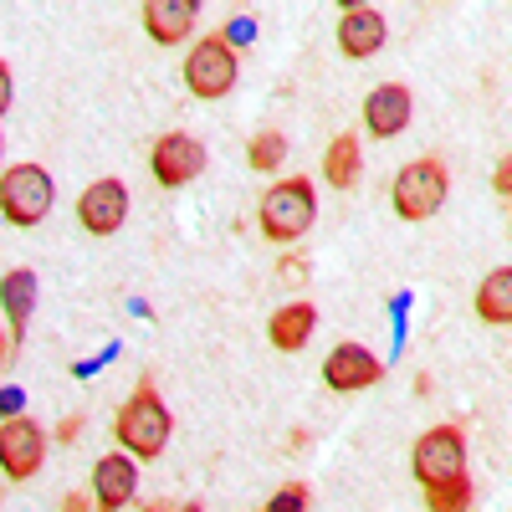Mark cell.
Listing matches in <instances>:
<instances>
[{"label":"cell","instance_id":"1","mask_svg":"<svg viewBox=\"0 0 512 512\" xmlns=\"http://www.w3.org/2000/svg\"><path fill=\"white\" fill-rule=\"evenodd\" d=\"M256 221H262V231H267L272 241H297V236L318 221V195H313V185H308L303 175L272 185V190L262 195Z\"/></svg>","mask_w":512,"mask_h":512},{"label":"cell","instance_id":"2","mask_svg":"<svg viewBox=\"0 0 512 512\" xmlns=\"http://www.w3.org/2000/svg\"><path fill=\"white\" fill-rule=\"evenodd\" d=\"M57 200V185L41 164H11L0 175V216L11 226H41Z\"/></svg>","mask_w":512,"mask_h":512},{"label":"cell","instance_id":"3","mask_svg":"<svg viewBox=\"0 0 512 512\" xmlns=\"http://www.w3.org/2000/svg\"><path fill=\"white\" fill-rule=\"evenodd\" d=\"M169 431H175V420H169V410H164V400L149 390L134 395L123 410H118V441H123V451L128 456H139V461H149V456H159L164 451V441H169Z\"/></svg>","mask_w":512,"mask_h":512},{"label":"cell","instance_id":"4","mask_svg":"<svg viewBox=\"0 0 512 512\" xmlns=\"http://www.w3.org/2000/svg\"><path fill=\"white\" fill-rule=\"evenodd\" d=\"M446 190H451V175L441 159H415L395 175V216L405 221H431L436 210L446 205Z\"/></svg>","mask_w":512,"mask_h":512},{"label":"cell","instance_id":"5","mask_svg":"<svg viewBox=\"0 0 512 512\" xmlns=\"http://www.w3.org/2000/svg\"><path fill=\"white\" fill-rule=\"evenodd\" d=\"M236 52H231V41L226 36H205L190 47L185 57V82H190V93L195 98H226L236 88Z\"/></svg>","mask_w":512,"mask_h":512},{"label":"cell","instance_id":"6","mask_svg":"<svg viewBox=\"0 0 512 512\" xmlns=\"http://www.w3.org/2000/svg\"><path fill=\"white\" fill-rule=\"evenodd\" d=\"M466 472V436L456 425H436L415 441V482L420 487H441Z\"/></svg>","mask_w":512,"mask_h":512},{"label":"cell","instance_id":"7","mask_svg":"<svg viewBox=\"0 0 512 512\" xmlns=\"http://www.w3.org/2000/svg\"><path fill=\"white\" fill-rule=\"evenodd\" d=\"M41 461H47V431L31 415H11L0 425V472L11 482H26L41 472Z\"/></svg>","mask_w":512,"mask_h":512},{"label":"cell","instance_id":"8","mask_svg":"<svg viewBox=\"0 0 512 512\" xmlns=\"http://www.w3.org/2000/svg\"><path fill=\"white\" fill-rule=\"evenodd\" d=\"M149 169L159 185H190L200 169H205V144L190 134H164L149 154Z\"/></svg>","mask_w":512,"mask_h":512},{"label":"cell","instance_id":"9","mask_svg":"<svg viewBox=\"0 0 512 512\" xmlns=\"http://www.w3.org/2000/svg\"><path fill=\"white\" fill-rule=\"evenodd\" d=\"M384 374V364L364 349V344H338L323 364V384L338 395H354V390H369V384Z\"/></svg>","mask_w":512,"mask_h":512},{"label":"cell","instance_id":"10","mask_svg":"<svg viewBox=\"0 0 512 512\" xmlns=\"http://www.w3.org/2000/svg\"><path fill=\"white\" fill-rule=\"evenodd\" d=\"M123 216H128V190H123V180H98V185L82 190V200H77V221L88 226L93 236H113V231L123 226Z\"/></svg>","mask_w":512,"mask_h":512},{"label":"cell","instance_id":"11","mask_svg":"<svg viewBox=\"0 0 512 512\" xmlns=\"http://www.w3.org/2000/svg\"><path fill=\"white\" fill-rule=\"evenodd\" d=\"M410 113H415V98H410V88H400V82H384V88H374L369 103H364V123H369L374 139L405 134V128H410Z\"/></svg>","mask_w":512,"mask_h":512},{"label":"cell","instance_id":"12","mask_svg":"<svg viewBox=\"0 0 512 512\" xmlns=\"http://www.w3.org/2000/svg\"><path fill=\"white\" fill-rule=\"evenodd\" d=\"M134 487H139L134 456L113 451V456H103V461L93 466V492H98V507H103V512H118L123 502H134Z\"/></svg>","mask_w":512,"mask_h":512},{"label":"cell","instance_id":"13","mask_svg":"<svg viewBox=\"0 0 512 512\" xmlns=\"http://www.w3.org/2000/svg\"><path fill=\"white\" fill-rule=\"evenodd\" d=\"M195 16H200L195 0H149L144 6V31L159 41V47H175V41L190 36Z\"/></svg>","mask_w":512,"mask_h":512},{"label":"cell","instance_id":"14","mask_svg":"<svg viewBox=\"0 0 512 512\" xmlns=\"http://www.w3.org/2000/svg\"><path fill=\"white\" fill-rule=\"evenodd\" d=\"M338 47L344 57H374L384 47V16L374 6H349L338 21Z\"/></svg>","mask_w":512,"mask_h":512},{"label":"cell","instance_id":"15","mask_svg":"<svg viewBox=\"0 0 512 512\" xmlns=\"http://www.w3.org/2000/svg\"><path fill=\"white\" fill-rule=\"evenodd\" d=\"M313 323H318V308L313 303H287V308H277L272 313V323H267V338H272V349H282V354H297L313 338Z\"/></svg>","mask_w":512,"mask_h":512},{"label":"cell","instance_id":"16","mask_svg":"<svg viewBox=\"0 0 512 512\" xmlns=\"http://www.w3.org/2000/svg\"><path fill=\"white\" fill-rule=\"evenodd\" d=\"M0 308H6V318H11V328L21 338L26 323H31V308H36V272L16 267V272L0 277Z\"/></svg>","mask_w":512,"mask_h":512},{"label":"cell","instance_id":"17","mask_svg":"<svg viewBox=\"0 0 512 512\" xmlns=\"http://www.w3.org/2000/svg\"><path fill=\"white\" fill-rule=\"evenodd\" d=\"M359 169H364V149H359V139H354V134H338V139L328 144V154H323V175H328V185H333V190H354V185H359Z\"/></svg>","mask_w":512,"mask_h":512},{"label":"cell","instance_id":"18","mask_svg":"<svg viewBox=\"0 0 512 512\" xmlns=\"http://www.w3.org/2000/svg\"><path fill=\"white\" fill-rule=\"evenodd\" d=\"M477 313H482L487 323H497V328L512 323V272H507V267H497V272L477 287Z\"/></svg>","mask_w":512,"mask_h":512},{"label":"cell","instance_id":"19","mask_svg":"<svg viewBox=\"0 0 512 512\" xmlns=\"http://www.w3.org/2000/svg\"><path fill=\"white\" fill-rule=\"evenodd\" d=\"M425 502H431V512H466L472 507V482H466V472H461L441 487H425Z\"/></svg>","mask_w":512,"mask_h":512},{"label":"cell","instance_id":"20","mask_svg":"<svg viewBox=\"0 0 512 512\" xmlns=\"http://www.w3.org/2000/svg\"><path fill=\"white\" fill-rule=\"evenodd\" d=\"M282 159H287V139H282V134H272V128H267V134H256V139H251V169L272 175Z\"/></svg>","mask_w":512,"mask_h":512},{"label":"cell","instance_id":"21","mask_svg":"<svg viewBox=\"0 0 512 512\" xmlns=\"http://www.w3.org/2000/svg\"><path fill=\"white\" fill-rule=\"evenodd\" d=\"M262 512H308V487L303 482H287Z\"/></svg>","mask_w":512,"mask_h":512},{"label":"cell","instance_id":"22","mask_svg":"<svg viewBox=\"0 0 512 512\" xmlns=\"http://www.w3.org/2000/svg\"><path fill=\"white\" fill-rule=\"evenodd\" d=\"M6 108H11V67L0 62V113H6Z\"/></svg>","mask_w":512,"mask_h":512},{"label":"cell","instance_id":"23","mask_svg":"<svg viewBox=\"0 0 512 512\" xmlns=\"http://www.w3.org/2000/svg\"><path fill=\"white\" fill-rule=\"evenodd\" d=\"M507 190H512V164L502 159V164H497V195H507Z\"/></svg>","mask_w":512,"mask_h":512},{"label":"cell","instance_id":"24","mask_svg":"<svg viewBox=\"0 0 512 512\" xmlns=\"http://www.w3.org/2000/svg\"><path fill=\"white\" fill-rule=\"evenodd\" d=\"M62 512H88V497H77V492H72V497L62 502Z\"/></svg>","mask_w":512,"mask_h":512},{"label":"cell","instance_id":"25","mask_svg":"<svg viewBox=\"0 0 512 512\" xmlns=\"http://www.w3.org/2000/svg\"><path fill=\"white\" fill-rule=\"evenodd\" d=\"M180 512H205V507H200V502H185V507H180Z\"/></svg>","mask_w":512,"mask_h":512},{"label":"cell","instance_id":"26","mask_svg":"<svg viewBox=\"0 0 512 512\" xmlns=\"http://www.w3.org/2000/svg\"><path fill=\"white\" fill-rule=\"evenodd\" d=\"M144 512H169V507H164V502H154V507H144Z\"/></svg>","mask_w":512,"mask_h":512},{"label":"cell","instance_id":"27","mask_svg":"<svg viewBox=\"0 0 512 512\" xmlns=\"http://www.w3.org/2000/svg\"><path fill=\"white\" fill-rule=\"evenodd\" d=\"M0 349H6V338H0Z\"/></svg>","mask_w":512,"mask_h":512},{"label":"cell","instance_id":"28","mask_svg":"<svg viewBox=\"0 0 512 512\" xmlns=\"http://www.w3.org/2000/svg\"><path fill=\"white\" fill-rule=\"evenodd\" d=\"M0 149H6V144H0Z\"/></svg>","mask_w":512,"mask_h":512}]
</instances>
